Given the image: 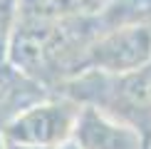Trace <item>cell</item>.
Wrapping results in <instances>:
<instances>
[{"label": "cell", "instance_id": "1", "mask_svg": "<svg viewBox=\"0 0 151 149\" xmlns=\"http://www.w3.org/2000/svg\"><path fill=\"white\" fill-rule=\"evenodd\" d=\"M102 30L99 12L70 17L20 15L5 57L57 92L62 82L82 72L87 47Z\"/></svg>", "mask_w": 151, "mask_h": 149}, {"label": "cell", "instance_id": "2", "mask_svg": "<svg viewBox=\"0 0 151 149\" xmlns=\"http://www.w3.org/2000/svg\"><path fill=\"white\" fill-rule=\"evenodd\" d=\"M57 92L131 124L151 142V62L129 72L84 70L62 82Z\"/></svg>", "mask_w": 151, "mask_h": 149}, {"label": "cell", "instance_id": "5", "mask_svg": "<svg viewBox=\"0 0 151 149\" xmlns=\"http://www.w3.org/2000/svg\"><path fill=\"white\" fill-rule=\"evenodd\" d=\"M72 139L82 149H149L144 132L89 104H82Z\"/></svg>", "mask_w": 151, "mask_h": 149}, {"label": "cell", "instance_id": "11", "mask_svg": "<svg viewBox=\"0 0 151 149\" xmlns=\"http://www.w3.org/2000/svg\"><path fill=\"white\" fill-rule=\"evenodd\" d=\"M149 149H151V142H149Z\"/></svg>", "mask_w": 151, "mask_h": 149}, {"label": "cell", "instance_id": "4", "mask_svg": "<svg viewBox=\"0 0 151 149\" xmlns=\"http://www.w3.org/2000/svg\"><path fill=\"white\" fill-rule=\"evenodd\" d=\"M79 109H82L79 102H74L72 97L62 95V92H55L47 99L37 102L35 107L25 109L0 134L5 139H12V142L55 149L62 142L72 139Z\"/></svg>", "mask_w": 151, "mask_h": 149}, {"label": "cell", "instance_id": "10", "mask_svg": "<svg viewBox=\"0 0 151 149\" xmlns=\"http://www.w3.org/2000/svg\"><path fill=\"white\" fill-rule=\"evenodd\" d=\"M0 149H3V134H0Z\"/></svg>", "mask_w": 151, "mask_h": 149}, {"label": "cell", "instance_id": "6", "mask_svg": "<svg viewBox=\"0 0 151 149\" xmlns=\"http://www.w3.org/2000/svg\"><path fill=\"white\" fill-rule=\"evenodd\" d=\"M50 95H55L52 87L17 67L12 60L3 57L0 60V132L25 109L35 107Z\"/></svg>", "mask_w": 151, "mask_h": 149}, {"label": "cell", "instance_id": "7", "mask_svg": "<svg viewBox=\"0 0 151 149\" xmlns=\"http://www.w3.org/2000/svg\"><path fill=\"white\" fill-rule=\"evenodd\" d=\"M17 20H20V0H0V60L8 55Z\"/></svg>", "mask_w": 151, "mask_h": 149}, {"label": "cell", "instance_id": "3", "mask_svg": "<svg viewBox=\"0 0 151 149\" xmlns=\"http://www.w3.org/2000/svg\"><path fill=\"white\" fill-rule=\"evenodd\" d=\"M146 62H151V22L136 20L102 30L87 47L82 72H129Z\"/></svg>", "mask_w": 151, "mask_h": 149}, {"label": "cell", "instance_id": "8", "mask_svg": "<svg viewBox=\"0 0 151 149\" xmlns=\"http://www.w3.org/2000/svg\"><path fill=\"white\" fill-rule=\"evenodd\" d=\"M3 149H50V147H35V144H22V142H12L3 137Z\"/></svg>", "mask_w": 151, "mask_h": 149}, {"label": "cell", "instance_id": "9", "mask_svg": "<svg viewBox=\"0 0 151 149\" xmlns=\"http://www.w3.org/2000/svg\"><path fill=\"white\" fill-rule=\"evenodd\" d=\"M55 149H82V147H79L74 139H67V142H62V144H60V147H55Z\"/></svg>", "mask_w": 151, "mask_h": 149}]
</instances>
